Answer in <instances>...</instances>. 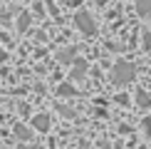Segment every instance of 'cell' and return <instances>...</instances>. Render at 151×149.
<instances>
[{
    "mask_svg": "<svg viewBox=\"0 0 151 149\" xmlns=\"http://www.w3.org/2000/svg\"><path fill=\"white\" fill-rule=\"evenodd\" d=\"M134 77H136V67L129 60H119L114 65V70H111L114 85H129V82H134Z\"/></svg>",
    "mask_w": 151,
    "mask_h": 149,
    "instance_id": "6da1fadb",
    "label": "cell"
},
{
    "mask_svg": "<svg viewBox=\"0 0 151 149\" xmlns=\"http://www.w3.org/2000/svg\"><path fill=\"white\" fill-rule=\"evenodd\" d=\"M74 25H77V30L82 35H97V22H94V17H92V12H87V10H77V15H74Z\"/></svg>",
    "mask_w": 151,
    "mask_h": 149,
    "instance_id": "7a4b0ae2",
    "label": "cell"
},
{
    "mask_svg": "<svg viewBox=\"0 0 151 149\" xmlns=\"http://www.w3.org/2000/svg\"><path fill=\"white\" fill-rule=\"evenodd\" d=\"M74 60H77V47H62V50H57V62H62V65H72Z\"/></svg>",
    "mask_w": 151,
    "mask_h": 149,
    "instance_id": "3957f363",
    "label": "cell"
},
{
    "mask_svg": "<svg viewBox=\"0 0 151 149\" xmlns=\"http://www.w3.org/2000/svg\"><path fill=\"white\" fill-rule=\"evenodd\" d=\"M87 70H89V65H87V60H82V57H77L72 62V80H82L87 74Z\"/></svg>",
    "mask_w": 151,
    "mask_h": 149,
    "instance_id": "277c9868",
    "label": "cell"
},
{
    "mask_svg": "<svg viewBox=\"0 0 151 149\" xmlns=\"http://www.w3.org/2000/svg\"><path fill=\"white\" fill-rule=\"evenodd\" d=\"M50 127H52V122H50L47 114H35L32 117V129H37V132H50Z\"/></svg>",
    "mask_w": 151,
    "mask_h": 149,
    "instance_id": "5b68a950",
    "label": "cell"
},
{
    "mask_svg": "<svg viewBox=\"0 0 151 149\" xmlns=\"http://www.w3.org/2000/svg\"><path fill=\"white\" fill-rule=\"evenodd\" d=\"M57 95H60V97H77V87L70 85V82H62V85L57 87Z\"/></svg>",
    "mask_w": 151,
    "mask_h": 149,
    "instance_id": "8992f818",
    "label": "cell"
},
{
    "mask_svg": "<svg viewBox=\"0 0 151 149\" xmlns=\"http://www.w3.org/2000/svg\"><path fill=\"white\" fill-rule=\"evenodd\" d=\"M15 137H17L20 142H30V137H32V132H30V129L25 127L22 122H17V124H15Z\"/></svg>",
    "mask_w": 151,
    "mask_h": 149,
    "instance_id": "52a82bcc",
    "label": "cell"
},
{
    "mask_svg": "<svg viewBox=\"0 0 151 149\" xmlns=\"http://www.w3.org/2000/svg\"><path fill=\"white\" fill-rule=\"evenodd\" d=\"M136 12L141 17H151V0H136Z\"/></svg>",
    "mask_w": 151,
    "mask_h": 149,
    "instance_id": "ba28073f",
    "label": "cell"
},
{
    "mask_svg": "<svg viewBox=\"0 0 151 149\" xmlns=\"http://www.w3.org/2000/svg\"><path fill=\"white\" fill-rule=\"evenodd\" d=\"M136 104H139V107H151V95L149 92H144V90H136Z\"/></svg>",
    "mask_w": 151,
    "mask_h": 149,
    "instance_id": "9c48e42d",
    "label": "cell"
},
{
    "mask_svg": "<svg viewBox=\"0 0 151 149\" xmlns=\"http://www.w3.org/2000/svg\"><path fill=\"white\" fill-rule=\"evenodd\" d=\"M30 22H32V17H30V12H22V15L17 17V30H20V33H25V30L30 27Z\"/></svg>",
    "mask_w": 151,
    "mask_h": 149,
    "instance_id": "30bf717a",
    "label": "cell"
},
{
    "mask_svg": "<svg viewBox=\"0 0 151 149\" xmlns=\"http://www.w3.org/2000/svg\"><path fill=\"white\" fill-rule=\"evenodd\" d=\"M57 109H60V114H65V117H74V109L65 107V104H57Z\"/></svg>",
    "mask_w": 151,
    "mask_h": 149,
    "instance_id": "8fae6325",
    "label": "cell"
},
{
    "mask_svg": "<svg viewBox=\"0 0 151 149\" xmlns=\"http://www.w3.org/2000/svg\"><path fill=\"white\" fill-rule=\"evenodd\" d=\"M144 132L151 137V117H146V119H144Z\"/></svg>",
    "mask_w": 151,
    "mask_h": 149,
    "instance_id": "7c38bea8",
    "label": "cell"
},
{
    "mask_svg": "<svg viewBox=\"0 0 151 149\" xmlns=\"http://www.w3.org/2000/svg\"><path fill=\"white\" fill-rule=\"evenodd\" d=\"M94 3H97V5H104V3H106V0H94Z\"/></svg>",
    "mask_w": 151,
    "mask_h": 149,
    "instance_id": "4fadbf2b",
    "label": "cell"
},
{
    "mask_svg": "<svg viewBox=\"0 0 151 149\" xmlns=\"http://www.w3.org/2000/svg\"><path fill=\"white\" fill-rule=\"evenodd\" d=\"M79 3H82V0H72V3H70V5H79Z\"/></svg>",
    "mask_w": 151,
    "mask_h": 149,
    "instance_id": "5bb4252c",
    "label": "cell"
},
{
    "mask_svg": "<svg viewBox=\"0 0 151 149\" xmlns=\"http://www.w3.org/2000/svg\"><path fill=\"white\" fill-rule=\"evenodd\" d=\"M0 60H5V52H3V50H0Z\"/></svg>",
    "mask_w": 151,
    "mask_h": 149,
    "instance_id": "9a60e30c",
    "label": "cell"
}]
</instances>
